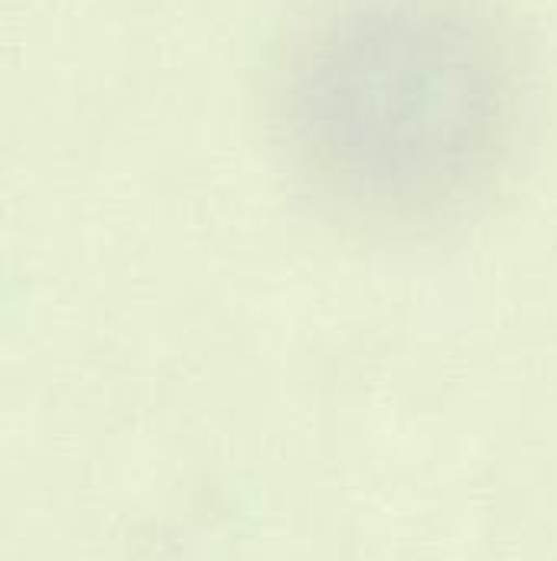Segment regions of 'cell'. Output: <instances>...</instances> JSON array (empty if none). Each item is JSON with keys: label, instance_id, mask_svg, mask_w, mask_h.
Segmentation results:
<instances>
[{"label": "cell", "instance_id": "6da1fadb", "mask_svg": "<svg viewBox=\"0 0 557 561\" xmlns=\"http://www.w3.org/2000/svg\"><path fill=\"white\" fill-rule=\"evenodd\" d=\"M529 72L489 0H336L280 46L275 118L320 196L418 222L506 173L532 115Z\"/></svg>", "mask_w": 557, "mask_h": 561}]
</instances>
